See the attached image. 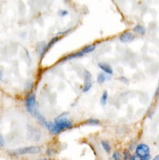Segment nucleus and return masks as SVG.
Wrapping results in <instances>:
<instances>
[{
    "mask_svg": "<svg viewBox=\"0 0 159 160\" xmlns=\"http://www.w3.org/2000/svg\"><path fill=\"white\" fill-rule=\"evenodd\" d=\"M150 150L149 146L147 145L146 144L144 143H141L138 145L135 149L136 155H137L141 158L144 157L146 155H150Z\"/></svg>",
    "mask_w": 159,
    "mask_h": 160,
    "instance_id": "obj_5",
    "label": "nucleus"
},
{
    "mask_svg": "<svg viewBox=\"0 0 159 160\" xmlns=\"http://www.w3.org/2000/svg\"><path fill=\"white\" fill-rule=\"evenodd\" d=\"M101 145H102V147H103V150L107 153H109L111 151V147L109 143H108L107 141L103 140L101 141Z\"/></svg>",
    "mask_w": 159,
    "mask_h": 160,
    "instance_id": "obj_13",
    "label": "nucleus"
},
{
    "mask_svg": "<svg viewBox=\"0 0 159 160\" xmlns=\"http://www.w3.org/2000/svg\"><path fill=\"white\" fill-rule=\"evenodd\" d=\"M135 38V36L133 33L129 31H126L120 35L119 39L122 43H129L133 41Z\"/></svg>",
    "mask_w": 159,
    "mask_h": 160,
    "instance_id": "obj_7",
    "label": "nucleus"
},
{
    "mask_svg": "<svg viewBox=\"0 0 159 160\" xmlns=\"http://www.w3.org/2000/svg\"><path fill=\"white\" fill-rule=\"evenodd\" d=\"M68 14V11L65 10V9H60V10H59L58 11V14L61 17L65 16H67Z\"/></svg>",
    "mask_w": 159,
    "mask_h": 160,
    "instance_id": "obj_18",
    "label": "nucleus"
},
{
    "mask_svg": "<svg viewBox=\"0 0 159 160\" xmlns=\"http://www.w3.org/2000/svg\"><path fill=\"white\" fill-rule=\"evenodd\" d=\"M43 125H44L51 133L56 134L65 129L71 128L73 124L72 121L67 118H58L55 119L54 123L45 120L43 123Z\"/></svg>",
    "mask_w": 159,
    "mask_h": 160,
    "instance_id": "obj_1",
    "label": "nucleus"
},
{
    "mask_svg": "<svg viewBox=\"0 0 159 160\" xmlns=\"http://www.w3.org/2000/svg\"><path fill=\"white\" fill-rule=\"evenodd\" d=\"M106 80V76L105 75V74L102 73V72H100L98 74L97 78V81L98 83L100 84H102V83H104L105 81Z\"/></svg>",
    "mask_w": 159,
    "mask_h": 160,
    "instance_id": "obj_15",
    "label": "nucleus"
},
{
    "mask_svg": "<svg viewBox=\"0 0 159 160\" xmlns=\"http://www.w3.org/2000/svg\"><path fill=\"white\" fill-rule=\"evenodd\" d=\"M130 160H142V158L137 155H135L131 156Z\"/></svg>",
    "mask_w": 159,
    "mask_h": 160,
    "instance_id": "obj_20",
    "label": "nucleus"
},
{
    "mask_svg": "<svg viewBox=\"0 0 159 160\" xmlns=\"http://www.w3.org/2000/svg\"><path fill=\"white\" fill-rule=\"evenodd\" d=\"M28 136L30 140L33 141H38L41 138V131L35 128L30 126L28 129Z\"/></svg>",
    "mask_w": 159,
    "mask_h": 160,
    "instance_id": "obj_4",
    "label": "nucleus"
},
{
    "mask_svg": "<svg viewBox=\"0 0 159 160\" xmlns=\"http://www.w3.org/2000/svg\"><path fill=\"white\" fill-rule=\"evenodd\" d=\"M98 66L99 67L100 69L103 70L105 73L107 74L112 75L113 73H114L113 69L108 64L104 62H100L98 63Z\"/></svg>",
    "mask_w": 159,
    "mask_h": 160,
    "instance_id": "obj_8",
    "label": "nucleus"
},
{
    "mask_svg": "<svg viewBox=\"0 0 159 160\" xmlns=\"http://www.w3.org/2000/svg\"><path fill=\"white\" fill-rule=\"evenodd\" d=\"M124 155V160H130L131 156L130 153H129V151L127 150H125L123 152Z\"/></svg>",
    "mask_w": 159,
    "mask_h": 160,
    "instance_id": "obj_19",
    "label": "nucleus"
},
{
    "mask_svg": "<svg viewBox=\"0 0 159 160\" xmlns=\"http://www.w3.org/2000/svg\"><path fill=\"white\" fill-rule=\"evenodd\" d=\"M133 31L141 35H144L146 33V29L140 25H137L133 28Z\"/></svg>",
    "mask_w": 159,
    "mask_h": 160,
    "instance_id": "obj_10",
    "label": "nucleus"
},
{
    "mask_svg": "<svg viewBox=\"0 0 159 160\" xmlns=\"http://www.w3.org/2000/svg\"><path fill=\"white\" fill-rule=\"evenodd\" d=\"M4 144V141L3 139V136L1 135H0V146H3Z\"/></svg>",
    "mask_w": 159,
    "mask_h": 160,
    "instance_id": "obj_22",
    "label": "nucleus"
},
{
    "mask_svg": "<svg viewBox=\"0 0 159 160\" xmlns=\"http://www.w3.org/2000/svg\"><path fill=\"white\" fill-rule=\"evenodd\" d=\"M47 160V159H41V160Z\"/></svg>",
    "mask_w": 159,
    "mask_h": 160,
    "instance_id": "obj_26",
    "label": "nucleus"
},
{
    "mask_svg": "<svg viewBox=\"0 0 159 160\" xmlns=\"http://www.w3.org/2000/svg\"><path fill=\"white\" fill-rule=\"evenodd\" d=\"M86 123L87 124H90V125H98L100 123V122L99 120L97 119L90 118L86 120Z\"/></svg>",
    "mask_w": 159,
    "mask_h": 160,
    "instance_id": "obj_16",
    "label": "nucleus"
},
{
    "mask_svg": "<svg viewBox=\"0 0 159 160\" xmlns=\"http://www.w3.org/2000/svg\"><path fill=\"white\" fill-rule=\"evenodd\" d=\"M40 151V148L38 146H28V147L21 148L16 149L13 151L14 155H34L38 153Z\"/></svg>",
    "mask_w": 159,
    "mask_h": 160,
    "instance_id": "obj_3",
    "label": "nucleus"
},
{
    "mask_svg": "<svg viewBox=\"0 0 159 160\" xmlns=\"http://www.w3.org/2000/svg\"><path fill=\"white\" fill-rule=\"evenodd\" d=\"M58 39H59V37H54V38H53L51 40V41H50V42H49L48 43V45H46L45 48H44V50H43V52H42V53L41 54V58L43 57V55H44V54H45V53H46L47 51L48 50L50 49V48H51V47H52V46L53 45L55 44V43H56V42H58Z\"/></svg>",
    "mask_w": 159,
    "mask_h": 160,
    "instance_id": "obj_9",
    "label": "nucleus"
},
{
    "mask_svg": "<svg viewBox=\"0 0 159 160\" xmlns=\"http://www.w3.org/2000/svg\"><path fill=\"white\" fill-rule=\"evenodd\" d=\"M159 86H158L156 92H155V97L157 96V95H159Z\"/></svg>",
    "mask_w": 159,
    "mask_h": 160,
    "instance_id": "obj_24",
    "label": "nucleus"
},
{
    "mask_svg": "<svg viewBox=\"0 0 159 160\" xmlns=\"http://www.w3.org/2000/svg\"><path fill=\"white\" fill-rule=\"evenodd\" d=\"M95 48H96V45L95 44L93 45H90L86 46V47H84L82 50H81V52L83 53V54H86V53H90V52H92L93 51L95 50Z\"/></svg>",
    "mask_w": 159,
    "mask_h": 160,
    "instance_id": "obj_12",
    "label": "nucleus"
},
{
    "mask_svg": "<svg viewBox=\"0 0 159 160\" xmlns=\"http://www.w3.org/2000/svg\"><path fill=\"white\" fill-rule=\"evenodd\" d=\"M3 70H0V80H3Z\"/></svg>",
    "mask_w": 159,
    "mask_h": 160,
    "instance_id": "obj_23",
    "label": "nucleus"
},
{
    "mask_svg": "<svg viewBox=\"0 0 159 160\" xmlns=\"http://www.w3.org/2000/svg\"><path fill=\"white\" fill-rule=\"evenodd\" d=\"M112 158L114 160H120L121 159V155L119 151H115L112 155Z\"/></svg>",
    "mask_w": 159,
    "mask_h": 160,
    "instance_id": "obj_17",
    "label": "nucleus"
},
{
    "mask_svg": "<svg viewBox=\"0 0 159 160\" xmlns=\"http://www.w3.org/2000/svg\"><path fill=\"white\" fill-rule=\"evenodd\" d=\"M108 96V92H107V90H105V91L103 92V94H102L100 99V104H102V105H103V106H105V105L107 104Z\"/></svg>",
    "mask_w": 159,
    "mask_h": 160,
    "instance_id": "obj_14",
    "label": "nucleus"
},
{
    "mask_svg": "<svg viewBox=\"0 0 159 160\" xmlns=\"http://www.w3.org/2000/svg\"><path fill=\"white\" fill-rule=\"evenodd\" d=\"M152 160H159V155H156Z\"/></svg>",
    "mask_w": 159,
    "mask_h": 160,
    "instance_id": "obj_25",
    "label": "nucleus"
},
{
    "mask_svg": "<svg viewBox=\"0 0 159 160\" xmlns=\"http://www.w3.org/2000/svg\"><path fill=\"white\" fill-rule=\"evenodd\" d=\"M84 54L82 52L80 51V52H77L76 53H72V54H70V55H68L67 57H65V59H64L65 60H70V59H75V58H78V57H81L83 56Z\"/></svg>",
    "mask_w": 159,
    "mask_h": 160,
    "instance_id": "obj_11",
    "label": "nucleus"
},
{
    "mask_svg": "<svg viewBox=\"0 0 159 160\" xmlns=\"http://www.w3.org/2000/svg\"><path fill=\"white\" fill-rule=\"evenodd\" d=\"M141 158H142V160H151V156H150V155H148L144 156V157Z\"/></svg>",
    "mask_w": 159,
    "mask_h": 160,
    "instance_id": "obj_21",
    "label": "nucleus"
},
{
    "mask_svg": "<svg viewBox=\"0 0 159 160\" xmlns=\"http://www.w3.org/2000/svg\"><path fill=\"white\" fill-rule=\"evenodd\" d=\"M84 77H85V82H84V86L83 88V92H86L91 88L92 86V82H91V74L88 70H85L84 72Z\"/></svg>",
    "mask_w": 159,
    "mask_h": 160,
    "instance_id": "obj_6",
    "label": "nucleus"
},
{
    "mask_svg": "<svg viewBox=\"0 0 159 160\" xmlns=\"http://www.w3.org/2000/svg\"><path fill=\"white\" fill-rule=\"evenodd\" d=\"M25 107L26 110L31 115L37 117L39 112L36 107V96L34 94H31L28 95L25 100Z\"/></svg>",
    "mask_w": 159,
    "mask_h": 160,
    "instance_id": "obj_2",
    "label": "nucleus"
}]
</instances>
